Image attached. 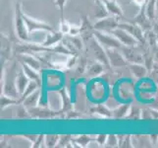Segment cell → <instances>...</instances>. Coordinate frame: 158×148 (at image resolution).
<instances>
[{"mask_svg": "<svg viewBox=\"0 0 158 148\" xmlns=\"http://www.w3.org/2000/svg\"><path fill=\"white\" fill-rule=\"evenodd\" d=\"M58 135H46L45 136V144L46 146L52 147L57 143Z\"/></svg>", "mask_w": 158, "mask_h": 148, "instance_id": "cell-24", "label": "cell"}, {"mask_svg": "<svg viewBox=\"0 0 158 148\" xmlns=\"http://www.w3.org/2000/svg\"><path fill=\"white\" fill-rule=\"evenodd\" d=\"M95 111L98 113V114H104V116H106V117H110V116H112V114L110 113V111L105 107V106H102V105H100V106H98V107H96L95 108Z\"/></svg>", "mask_w": 158, "mask_h": 148, "instance_id": "cell-27", "label": "cell"}, {"mask_svg": "<svg viewBox=\"0 0 158 148\" xmlns=\"http://www.w3.org/2000/svg\"><path fill=\"white\" fill-rule=\"evenodd\" d=\"M16 103H18V101L13 100V99L11 97H9V96L1 97V107L2 108H5L8 105H11V104H16Z\"/></svg>", "mask_w": 158, "mask_h": 148, "instance_id": "cell-26", "label": "cell"}, {"mask_svg": "<svg viewBox=\"0 0 158 148\" xmlns=\"http://www.w3.org/2000/svg\"><path fill=\"white\" fill-rule=\"evenodd\" d=\"M116 19L117 18H108V17L100 19L94 25V29L97 31H105L107 33H110L114 29L118 28L119 24L117 23Z\"/></svg>", "mask_w": 158, "mask_h": 148, "instance_id": "cell-6", "label": "cell"}, {"mask_svg": "<svg viewBox=\"0 0 158 148\" xmlns=\"http://www.w3.org/2000/svg\"><path fill=\"white\" fill-rule=\"evenodd\" d=\"M36 88H37V82H35L34 80L31 81L30 83H29V85L27 86L25 92L23 93V99H24V100L28 96H30L31 94H32V93H34L36 90Z\"/></svg>", "mask_w": 158, "mask_h": 148, "instance_id": "cell-20", "label": "cell"}, {"mask_svg": "<svg viewBox=\"0 0 158 148\" xmlns=\"http://www.w3.org/2000/svg\"><path fill=\"white\" fill-rule=\"evenodd\" d=\"M67 0H54V4L56 5L57 7H59V9L61 10V12L63 13V9L66 5Z\"/></svg>", "mask_w": 158, "mask_h": 148, "instance_id": "cell-29", "label": "cell"}, {"mask_svg": "<svg viewBox=\"0 0 158 148\" xmlns=\"http://www.w3.org/2000/svg\"><path fill=\"white\" fill-rule=\"evenodd\" d=\"M29 79L30 78L26 75L24 70H20L19 73H17V77H16V88H17L19 94L23 95L27 86L29 85Z\"/></svg>", "mask_w": 158, "mask_h": 148, "instance_id": "cell-9", "label": "cell"}, {"mask_svg": "<svg viewBox=\"0 0 158 148\" xmlns=\"http://www.w3.org/2000/svg\"><path fill=\"white\" fill-rule=\"evenodd\" d=\"M107 138V135H98V137H97V142H98L99 144H103L105 142V139Z\"/></svg>", "mask_w": 158, "mask_h": 148, "instance_id": "cell-31", "label": "cell"}, {"mask_svg": "<svg viewBox=\"0 0 158 148\" xmlns=\"http://www.w3.org/2000/svg\"><path fill=\"white\" fill-rule=\"evenodd\" d=\"M108 33H101L100 31L94 32V37L96 40L100 43V45H103L107 48H118L121 46V43L116 37H112L110 35H107Z\"/></svg>", "mask_w": 158, "mask_h": 148, "instance_id": "cell-3", "label": "cell"}, {"mask_svg": "<svg viewBox=\"0 0 158 148\" xmlns=\"http://www.w3.org/2000/svg\"><path fill=\"white\" fill-rule=\"evenodd\" d=\"M129 111V105H123L118 107L113 113V116L116 118H123L124 116H126L127 113Z\"/></svg>", "mask_w": 158, "mask_h": 148, "instance_id": "cell-21", "label": "cell"}, {"mask_svg": "<svg viewBox=\"0 0 158 148\" xmlns=\"http://www.w3.org/2000/svg\"><path fill=\"white\" fill-rule=\"evenodd\" d=\"M108 9L102 0H94V16L97 19H103L107 17Z\"/></svg>", "mask_w": 158, "mask_h": 148, "instance_id": "cell-12", "label": "cell"}, {"mask_svg": "<svg viewBox=\"0 0 158 148\" xmlns=\"http://www.w3.org/2000/svg\"><path fill=\"white\" fill-rule=\"evenodd\" d=\"M124 56L126 57L127 60L131 62H135V63H141L143 61V58H141V56L138 52H135V49L134 48V47H131V48H127L124 49Z\"/></svg>", "mask_w": 158, "mask_h": 148, "instance_id": "cell-13", "label": "cell"}, {"mask_svg": "<svg viewBox=\"0 0 158 148\" xmlns=\"http://www.w3.org/2000/svg\"><path fill=\"white\" fill-rule=\"evenodd\" d=\"M71 26H72V25H70L67 21H65L64 19H62L61 24H60V32H61L62 34H69Z\"/></svg>", "mask_w": 158, "mask_h": 148, "instance_id": "cell-25", "label": "cell"}, {"mask_svg": "<svg viewBox=\"0 0 158 148\" xmlns=\"http://www.w3.org/2000/svg\"><path fill=\"white\" fill-rule=\"evenodd\" d=\"M23 70H24V72L26 73V75L28 76V77L31 80H34L35 82H37V83H40V74L39 73H36V71L35 68H32L31 67L30 65H28L27 63H23Z\"/></svg>", "mask_w": 158, "mask_h": 148, "instance_id": "cell-15", "label": "cell"}, {"mask_svg": "<svg viewBox=\"0 0 158 148\" xmlns=\"http://www.w3.org/2000/svg\"><path fill=\"white\" fill-rule=\"evenodd\" d=\"M119 28H122L125 31L130 33L131 35L134 36L138 41L143 43L144 38H143V29L140 28V26L138 24H119Z\"/></svg>", "mask_w": 158, "mask_h": 148, "instance_id": "cell-7", "label": "cell"}, {"mask_svg": "<svg viewBox=\"0 0 158 148\" xmlns=\"http://www.w3.org/2000/svg\"><path fill=\"white\" fill-rule=\"evenodd\" d=\"M110 33L113 34L114 37L117 38L120 43H123V45L126 47H135L138 43V40L135 39L134 36H132L130 33L125 31L124 29L119 28V27L116 29H114L113 31H111Z\"/></svg>", "mask_w": 158, "mask_h": 148, "instance_id": "cell-4", "label": "cell"}, {"mask_svg": "<svg viewBox=\"0 0 158 148\" xmlns=\"http://www.w3.org/2000/svg\"><path fill=\"white\" fill-rule=\"evenodd\" d=\"M102 71H103V66L98 62H91L89 65V74L91 76L98 75Z\"/></svg>", "mask_w": 158, "mask_h": 148, "instance_id": "cell-18", "label": "cell"}, {"mask_svg": "<svg viewBox=\"0 0 158 148\" xmlns=\"http://www.w3.org/2000/svg\"><path fill=\"white\" fill-rule=\"evenodd\" d=\"M89 48L91 49L92 53H94V56H95V58L98 60L99 62H101L103 65H105V66H109V58H108V56L105 53L104 49L102 48V47L100 46V43L96 41V38H90L89 40Z\"/></svg>", "mask_w": 158, "mask_h": 148, "instance_id": "cell-2", "label": "cell"}, {"mask_svg": "<svg viewBox=\"0 0 158 148\" xmlns=\"http://www.w3.org/2000/svg\"><path fill=\"white\" fill-rule=\"evenodd\" d=\"M23 17H24L25 22H26L27 28H28L30 33L34 32V31H36V30H42V31H48V32L54 31L53 28L50 25L44 23V22L37 21V20L31 18V17H30V16L26 15L24 13H23Z\"/></svg>", "mask_w": 158, "mask_h": 148, "instance_id": "cell-5", "label": "cell"}, {"mask_svg": "<svg viewBox=\"0 0 158 148\" xmlns=\"http://www.w3.org/2000/svg\"><path fill=\"white\" fill-rule=\"evenodd\" d=\"M133 1L135 2V4H137L139 7H143L146 3V0H133Z\"/></svg>", "mask_w": 158, "mask_h": 148, "instance_id": "cell-32", "label": "cell"}, {"mask_svg": "<svg viewBox=\"0 0 158 148\" xmlns=\"http://www.w3.org/2000/svg\"><path fill=\"white\" fill-rule=\"evenodd\" d=\"M63 40V34L61 32H50L49 34L46 36L45 41L42 43V47H49L55 46L56 43H58L60 41Z\"/></svg>", "mask_w": 158, "mask_h": 148, "instance_id": "cell-10", "label": "cell"}, {"mask_svg": "<svg viewBox=\"0 0 158 148\" xmlns=\"http://www.w3.org/2000/svg\"><path fill=\"white\" fill-rule=\"evenodd\" d=\"M107 56L109 58V62L113 66L121 67L126 64V60L124 59V57L117 51H115V48H108Z\"/></svg>", "mask_w": 158, "mask_h": 148, "instance_id": "cell-8", "label": "cell"}, {"mask_svg": "<svg viewBox=\"0 0 158 148\" xmlns=\"http://www.w3.org/2000/svg\"><path fill=\"white\" fill-rule=\"evenodd\" d=\"M89 137L88 136H85V135H83V136H81V137L79 138V143L80 144H83V145H85V144H88L89 143Z\"/></svg>", "mask_w": 158, "mask_h": 148, "instance_id": "cell-30", "label": "cell"}, {"mask_svg": "<svg viewBox=\"0 0 158 148\" xmlns=\"http://www.w3.org/2000/svg\"><path fill=\"white\" fill-rule=\"evenodd\" d=\"M135 22H137V24L139 26H140V28L143 30H148L150 28L151 20L146 16L144 9L141 10V12L138 15L137 19H135Z\"/></svg>", "mask_w": 158, "mask_h": 148, "instance_id": "cell-14", "label": "cell"}, {"mask_svg": "<svg viewBox=\"0 0 158 148\" xmlns=\"http://www.w3.org/2000/svg\"><path fill=\"white\" fill-rule=\"evenodd\" d=\"M155 9H156V15L158 16V0H156L155 2Z\"/></svg>", "mask_w": 158, "mask_h": 148, "instance_id": "cell-33", "label": "cell"}, {"mask_svg": "<svg viewBox=\"0 0 158 148\" xmlns=\"http://www.w3.org/2000/svg\"><path fill=\"white\" fill-rule=\"evenodd\" d=\"M102 1L105 3L108 11L110 13H112V15L115 18H120L123 16L122 8L119 6L118 3L115 1V0H102Z\"/></svg>", "mask_w": 158, "mask_h": 148, "instance_id": "cell-11", "label": "cell"}, {"mask_svg": "<svg viewBox=\"0 0 158 148\" xmlns=\"http://www.w3.org/2000/svg\"><path fill=\"white\" fill-rule=\"evenodd\" d=\"M155 2L156 0H148V2L146 3V6H145V14L146 16L150 19V20H153L155 15H156V9H155Z\"/></svg>", "mask_w": 158, "mask_h": 148, "instance_id": "cell-17", "label": "cell"}, {"mask_svg": "<svg viewBox=\"0 0 158 148\" xmlns=\"http://www.w3.org/2000/svg\"><path fill=\"white\" fill-rule=\"evenodd\" d=\"M90 26V24H89V20L86 19L85 17H84L83 19H81V25L80 26L81 27V31H84V32H85V31H89L91 27H89Z\"/></svg>", "mask_w": 158, "mask_h": 148, "instance_id": "cell-28", "label": "cell"}, {"mask_svg": "<svg viewBox=\"0 0 158 148\" xmlns=\"http://www.w3.org/2000/svg\"><path fill=\"white\" fill-rule=\"evenodd\" d=\"M24 61L28 65H30L31 67L35 68V69H40V63L39 62V60L35 59L34 57L29 56H24Z\"/></svg>", "mask_w": 158, "mask_h": 148, "instance_id": "cell-22", "label": "cell"}, {"mask_svg": "<svg viewBox=\"0 0 158 148\" xmlns=\"http://www.w3.org/2000/svg\"><path fill=\"white\" fill-rule=\"evenodd\" d=\"M40 90H35L32 94L30 95V97H27L24 101V105L25 106H30V107H34L35 106L37 102L40 100Z\"/></svg>", "mask_w": 158, "mask_h": 148, "instance_id": "cell-16", "label": "cell"}, {"mask_svg": "<svg viewBox=\"0 0 158 148\" xmlns=\"http://www.w3.org/2000/svg\"><path fill=\"white\" fill-rule=\"evenodd\" d=\"M131 70H132L134 75L137 76V77H139V78L143 77V76L146 74V69L143 66V65L138 64V63L133 64L132 66H131Z\"/></svg>", "mask_w": 158, "mask_h": 148, "instance_id": "cell-19", "label": "cell"}, {"mask_svg": "<svg viewBox=\"0 0 158 148\" xmlns=\"http://www.w3.org/2000/svg\"><path fill=\"white\" fill-rule=\"evenodd\" d=\"M15 29L17 36L20 38L21 41L28 42L29 41V34L30 32L27 28L26 22L23 17V12H22L21 5L19 3L16 4L15 8Z\"/></svg>", "mask_w": 158, "mask_h": 148, "instance_id": "cell-1", "label": "cell"}, {"mask_svg": "<svg viewBox=\"0 0 158 148\" xmlns=\"http://www.w3.org/2000/svg\"><path fill=\"white\" fill-rule=\"evenodd\" d=\"M61 93V98H62V104H63V110L64 111H67V110L71 109V101H70V98L68 97L66 91L65 89H62L60 91Z\"/></svg>", "mask_w": 158, "mask_h": 148, "instance_id": "cell-23", "label": "cell"}]
</instances>
